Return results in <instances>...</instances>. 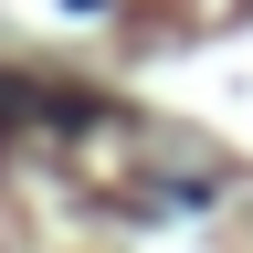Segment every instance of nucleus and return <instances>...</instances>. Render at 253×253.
Segmentation results:
<instances>
[{"label": "nucleus", "mask_w": 253, "mask_h": 253, "mask_svg": "<svg viewBox=\"0 0 253 253\" xmlns=\"http://www.w3.org/2000/svg\"><path fill=\"white\" fill-rule=\"evenodd\" d=\"M74 11H106V0H74Z\"/></svg>", "instance_id": "1"}]
</instances>
